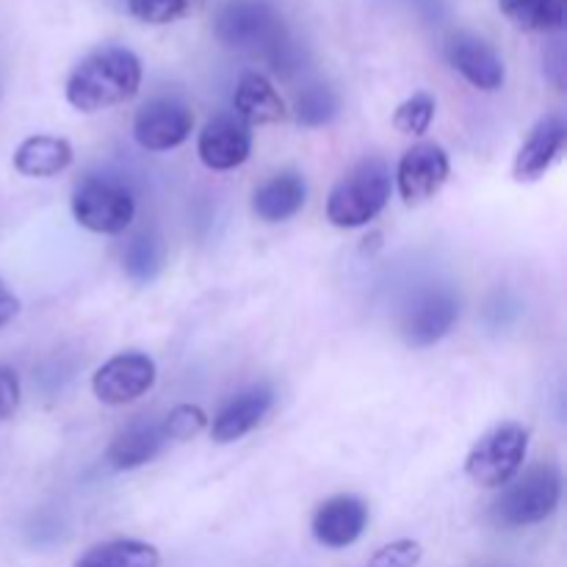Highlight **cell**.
Instances as JSON below:
<instances>
[{"mask_svg": "<svg viewBox=\"0 0 567 567\" xmlns=\"http://www.w3.org/2000/svg\"><path fill=\"white\" fill-rule=\"evenodd\" d=\"M142 86V61L127 48H103L81 61L66 78V103L81 114L114 109L136 97Z\"/></svg>", "mask_w": 567, "mask_h": 567, "instance_id": "1", "label": "cell"}, {"mask_svg": "<svg viewBox=\"0 0 567 567\" xmlns=\"http://www.w3.org/2000/svg\"><path fill=\"white\" fill-rule=\"evenodd\" d=\"M216 37L227 48L264 55L277 72L297 64L291 33L269 0H227L216 14Z\"/></svg>", "mask_w": 567, "mask_h": 567, "instance_id": "2", "label": "cell"}, {"mask_svg": "<svg viewBox=\"0 0 567 567\" xmlns=\"http://www.w3.org/2000/svg\"><path fill=\"white\" fill-rule=\"evenodd\" d=\"M393 192L391 166L380 155L363 158L332 186L327 197V219L343 230L365 227L382 214Z\"/></svg>", "mask_w": 567, "mask_h": 567, "instance_id": "3", "label": "cell"}, {"mask_svg": "<svg viewBox=\"0 0 567 567\" xmlns=\"http://www.w3.org/2000/svg\"><path fill=\"white\" fill-rule=\"evenodd\" d=\"M563 498V476L551 463H537L515 474L493 502L491 518L504 529H526L551 518Z\"/></svg>", "mask_w": 567, "mask_h": 567, "instance_id": "4", "label": "cell"}, {"mask_svg": "<svg viewBox=\"0 0 567 567\" xmlns=\"http://www.w3.org/2000/svg\"><path fill=\"white\" fill-rule=\"evenodd\" d=\"M529 454V432L520 424H498L487 435L474 443V449L465 457V474L474 485L498 487L507 485L515 474H520Z\"/></svg>", "mask_w": 567, "mask_h": 567, "instance_id": "5", "label": "cell"}, {"mask_svg": "<svg viewBox=\"0 0 567 567\" xmlns=\"http://www.w3.org/2000/svg\"><path fill=\"white\" fill-rule=\"evenodd\" d=\"M72 216L89 233L116 236L131 227L136 216V199L122 183L109 177H86L72 192Z\"/></svg>", "mask_w": 567, "mask_h": 567, "instance_id": "6", "label": "cell"}, {"mask_svg": "<svg viewBox=\"0 0 567 567\" xmlns=\"http://www.w3.org/2000/svg\"><path fill=\"white\" fill-rule=\"evenodd\" d=\"M155 380H158V369L153 358L142 352H122L94 371L92 391L97 402L122 408L153 391Z\"/></svg>", "mask_w": 567, "mask_h": 567, "instance_id": "7", "label": "cell"}, {"mask_svg": "<svg viewBox=\"0 0 567 567\" xmlns=\"http://www.w3.org/2000/svg\"><path fill=\"white\" fill-rule=\"evenodd\" d=\"M192 127L194 114L183 100L155 97L138 109L133 120V138L150 153H166L181 147L192 136Z\"/></svg>", "mask_w": 567, "mask_h": 567, "instance_id": "8", "label": "cell"}, {"mask_svg": "<svg viewBox=\"0 0 567 567\" xmlns=\"http://www.w3.org/2000/svg\"><path fill=\"white\" fill-rule=\"evenodd\" d=\"M449 175H452V164H449V153L441 144H413V147L402 155V161H399V194H402V199L408 205H424L430 203L435 194H441Z\"/></svg>", "mask_w": 567, "mask_h": 567, "instance_id": "9", "label": "cell"}, {"mask_svg": "<svg viewBox=\"0 0 567 567\" xmlns=\"http://www.w3.org/2000/svg\"><path fill=\"white\" fill-rule=\"evenodd\" d=\"M197 153L208 169L230 172L252 153V131L236 114H219L199 131Z\"/></svg>", "mask_w": 567, "mask_h": 567, "instance_id": "10", "label": "cell"}, {"mask_svg": "<svg viewBox=\"0 0 567 567\" xmlns=\"http://www.w3.org/2000/svg\"><path fill=\"white\" fill-rule=\"evenodd\" d=\"M369 526V504L358 496H332L313 513L310 529L327 548H349L363 537Z\"/></svg>", "mask_w": 567, "mask_h": 567, "instance_id": "11", "label": "cell"}, {"mask_svg": "<svg viewBox=\"0 0 567 567\" xmlns=\"http://www.w3.org/2000/svg\"><path fill=\"white\" fill-rule=\"evenodd\" d=\"M446 59L480 92H496L504 86L507 72L502 55L474 33H454L446 44Z\"/></svg>", "mask_w": 567, "mask_h": 567, "instance_id": "12", "label": "cell"}, {"mask_svg": "<svg viewBox=\"0 0 567 567\" xmlns=\"http://www.w3.org/2000/svg\"><path fill=\"white\" fill-rule=\"evenodd\" d=\"M567 142V122L563 114H548L532 127L529 138L520 144L513 164V177L518 183H535L563 155Z\"/></svg>", "mask_w": 567, "mask_h": 567, "instance_id": "13", "label": "cell"}, {"mask_svg": "<svg viewBox=\"0 0 567 567\" xmlns=\"http://www.w3.org/2000/svg\"><path fill=\"white\" fill-rule=\"evenodd\" d=\"M271 404H275V391L269 385H252L247 391L236 393L225 408L216 413L214 424H210V437L216 443H236L244 435L260 426V421L269 415Z\"/></svg>", "mask_w": 567, "mask_h": 567, "instance_id": "14", "label": "cell"}, {"mask_svg": "<svg viewBox=\"0 0 567 567\" xmlns=\"http://www.w3.org/2000/svg\"><path fill=\"white\" fill-rule=\"evenodd\" d=\"M460 316V302L452 291L446 288H437V291L424 293V297L415 302V308L408 313L404 321V338L413 347H432V343L441 341L443 336H449V330L454 327Z\"/></svg>", "mask_w": 567, "mask_h": 567, "instance_id": "15", "label": "cell"}, {"mask_svg": "<svg viewBox=\"0 0 567 567\" xmlns=\"http://www.w3.org/2000/svg\"><path fill=\"white\" fill-rule=\"evenodd\" d=\"M166 446H169V441H166L161 421H133L114 437V443L105 452V463L114 471H136L153 463Z\"/></svg>", "mask_w": 567, "mask_h": 567, "instance_id": "16", "label": "cell"}, {"mask_svg": "<svg viewBox=\"0 0 567 567\" xmlns=\"http://www.w3.org/2000/svg\"><path fill=\"white\" fill-rule=\"evenodd\" d=\"M308 203V183L299 172H280L269 177L264 186H258L252 197V210L258 219L277 225L297 216Z\"/></svg>", "mask_w": 567, "mask_h": 567, "instance_id": "17", "label": "cell"}, {"mask_svg": "<svg viewBox=\"0 0 567 567\" xmlns=\"http://www.w3.org/2000/svg\"><path fill=\"white\" fill-rule=\"evenodd\" d=\"M233 109L244 125H277L286 120V103L277 89L258 72H247L233 94Z\"/></svg>", "mask_w": 567, "mask_h": 567, "instance_id": "18", "label": "cell"}, {"mask_svg": "<svg viewBox=\"0 0 567 567\" xmlns=\"http://www.w3.org/2000/svg\"><path fill=\"white\" fill-rule=\"evenodd\" d=\"M72 144L61 136H31L14 150V169L25 177H55L72 164Z\"/></svg>", "mask_w": 567, "mask_h": 567, "instance_id": "19", "label": "cell"}, {"mask_svg": "<svg viewBox=\"0 0 567 567\" xmlns=\"http://www.w3.org/2000/svg\"><path fill=\"white\" fill-rule=\"evenodd\" d=\"M498 9L513 25L532 33L563 31L567 22V0H498Z\"/></svg>", "mask_w": 567, "mask_h": 567, "instance_id": "20", "label": "cell"}, {"mask_svg": "<svg viewBox=\"0 0 567 567\" xmlns=\"http://www.w3.org/2000/svg\"><path fill=\"white\" fill-rule=\"evenodd\" d=\"M161 554L153 543L144 540H109L92 546L75 559L72 567H158Z\"/></svg>", "mask_w": 567, "mask_h": 567, "instance_id": "21", "label": "cell"}, {"mask_svg": "<svg viewBox=\"0 0 567 567\" xmlns=\"http://www.w3.org/2000/svg\"><path fill=\"white\" fill-rule=\"evenodd\" d=\"M341 111V100L327 83H308L297 97V122L305 127H324Z\"/></svg>", "mask_w": 567, "mask_h": 567, "instance_id": "22", "label": "cell"}, {"mask_svg": "<svg viewBox=\"0 0 567 567\" xmlns=\"http://www.w3.org/2000/svg\"><path fill=\"white\" fill-rule=\"evenodd\" d=\"M205 0H127V9L136 20L150 22V25H166V22L186 20L197 14Z\"/></svg>", "mask_w": 567, "mask_h": 567, "instance_id": "23", "label": "cell"}, {"mask_svg": "<svg viewBox=\"0 0 567 567\" xmlns=\"http://www.w3.org/2000/svg\"><path fill=\"white\" fill-rule=\"evenodd\" d=\"M435 97L430 92H415L413 97L404 100L393 114V127L404 136H424L435 120Z\"/></svg>", "mask_w": 567, "mask_h": 567, "instance_id": "24", "label": "cell"}, {"mask_svg": "<svg viewBox=\"0 0 567 567\" xmlns=\"http://www.w3.org/2000/svg\"><path fill=\"white\" fill-rule=\"evenodd\" d=\"M164 264V247L153 236H136L125 249V269L133 280H153Z\"/></svg>", "mask_w": 567, "mask_h": 567, "instance_id": "25", "label": "cell"}, {"mask_svg": "<svg viewBox=\"0 0 567 567\" xmlns=\"http://www.w3.org/2000/svg\"><path fill=\"white\" fill-rule=\"evenodd\" d=\"M166 432V441L169 443H186L192 437H197L199 432H205L208 426V413H205L199 404H177L175 410H169L164 421H161Z\"/></svg>", "mask_w": 567, "mask_h": 567, "instance_id": "26", "label": "cell"}, {"mask_svg": "<svg viewBox=\"0 0 567 567\" xmlns=\"http://www.w3.org/2000/svg\"><path fill=\"white\" fill-rule=\"evenodd\" d=\"M424 548L419 540H393L382 546L365 567H419Z\"/></svg>", "mask_w": 567, "mask_h": 567, "instance_id": "27", "label": "cell"}, {"mask_svg": "<svg viewBox=\"0 0 567 567\" xmlns=\"http://www.w3.org/2000/svg\"><path fill=\"white\" fill-rule=\"evenodd\" d=\"M20 408V377L9 365H0V424L14 419Z\"/></svg>", "mask_w": 567, "mask_h": 567, "instance_id": "28", "label": "cell"}, {"mask_svg": "<svg viewBox=\"0 0 567 567\" xmlns=\"http://www.w3.org/2000/svg\"><path fill=\"white\" fill-rule=\"evenodd\" d=\"M17 313H20V299H17L14 293L6 288V282L0 280V330H3L6 324H11V321L17 319Z\"/></svg>", "mask_w": 567, "mask_h": 567, "instance_id": "29", "label": "cell"}]
</instances>
